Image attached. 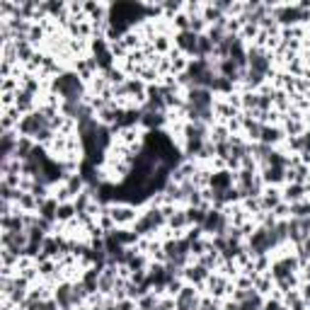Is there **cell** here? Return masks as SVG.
Returning <instances> with one entry per match:
<instances>
[{
	"instance_id": "7",
	"label": "cell",
	"mask_w": 310,
	"mask_h": 310,
	"mask_svg": "<svg viewBox=\"0 0 310 310\" xmlns=\"http://www.w3.org/2000/svg\"><path fill=\"white\" fill-rule=\"evenodd\" d=\"M197 44H199V34H197V32L187 29V32H179V34H177V46H179L182 51H187V54H194V56H197Z\"/></svg>"
},
{
	"instance_id": "19",
	"label": "cell",
	"mask_w": 310,
	"mask_h": 310,
	"mask_svg": "<svg viewBox=\"0 0 310 310\" xmlns=\"http://www.w3.org/2000/svg\"><path fill=\"white\" fill-rule=\"evenodd\" d=\"M80 187H83V179H80L78 174H73V177H70V182H68V189H66V192H68V194H75Z\"/></svg>"
},
{
	"instance_id": "2",
	"label": "cell",
	"mask_w": 310,
	"mask_h": 310,
	"mask_svg": "<svg viewBox=\"0 0 310 310\" xmlns=\"http://www.w3.org/2000/svg\"><path fill=\"white\" fill-rule=\"evenodd\" d=\"M269 68H272L269 54L262 51V49H252V51L247 54V85L257 87V85L269 75Z\"/></svg>"
},
{
	"instance_id": "22",
	"label": "cell",
	"mask_w": 310,
	"mask_h": 310,
	"mask_svg": "<svg viewBox=\"0 0 310 310\" xmlns=\"http://www.w3.org/2000/svg\"><path fill=\"white\" fill-rule=\"evenodd\" d=\"M303 298H306V301H310V283L303 288Z\"/></svg>"
},
{
	"instance_id": "5",
	"label": "cell",
	"mask_w": 310,
	"mask_h": 310,
	"mask_svg": "<svg viewBox=\"0 0 310 310\" xmlns=\"http://www.w3.org/2000/svg\"><path fill=\"white\" fill-rule=\"evenodd\" d=\"M165 221V211L160 208H150L145 216H141L136 221V235H148V233H155V228L163 226Z\"/></svg>"
},
{
	"instance_id": "17",
	"label": "cell",
	"mask_w": 310,
	"mask_h": 310,
	"mask_svg": "<svg viewBox=\"0 0 310 310\" xmlns=\"http://www.w3.org/2000/svg\"><path fill=\"white\" fill-rule=\"evenodd\" d=\"M187 276L192 281H201V279L208 276V272H206V267H197V269H187Z\"/></svg>"
},
{
	"instance_id": "8",
	"label": "cell",
	"mask_w": 310,
	"mask_h": 310,
	"mask_svg": "<svg viewBox=\"0 0 310 310\" xmlns=\"http://www.w3.org/2000/svg\"><path fill=\"white\" fill-rule=\"evenodd\" d=\"M116 286H119L116 269H114V267H104V269L100 272V291H102V293H112Z\"/></svg>"
},
{
	"instance_id": "4",
	"label": "cell",
	"mask_w": 310,
	"mask_h": 310,
	"mask_svg": "<svg viewBox=\"0 0 310 310\" xmlns=\"http://www.w3.org/2000/svg\"><path fill=\"white\" fill-rule=\"evenodd\" d=\"M272 247H276V240L269 228H257L250 235V252L252 254H267Z\"/></svg>"
},
{
	"instance_id": "10",
	"label": "cell",
	"mask_w": 310,
	"mask_h": 310,
	"mask_svg": "<svg viewBox=\"0 0 310 310\" xmlns=\"http://www.w3.org/2000/svg\"><path fill=\"white\" fill-rule=\"evenodd\" d=\"M279 138H281V131H279V129L264 126V129H262V138H259V143H264V145H272V143H276Z\"/></svg>"
},
{
	"instance_id": "6",
	"label": "cell",
	"mask_w": 310,
	"mask_h": 310,
	"mask_svg": "<svg viewBox=\"0 0 310 310\" xmlns=\"http://www.w3.org/2000/svg\"><path fill=\"white\" fill-rule=\"evenodd\" d=\"M174 308L177 310H199V296L192 286H182V291L174 296Z\"/></svg>"
},
{
	"instance_id": "13",
	"label": "cell",
	"mask_w": 310,
	"mask_h": 310,
	"mask_svg": "<svg viewBox=\"0 0 310 310\" xmlns=\"http://www.w3.org/2000/svg\"><path fill=\"white\" fill-rule=\"evenodd\" d=\"M245 129H247V134H250V138H254V141H259L262 138V124L259 121H252V119H245Z\"/></svg>"
},
{
	"instance_id": "12",
	"label": "cell",
	"mask_w": 310,
	"mask_h": 310,
	"mask_svg": "<svg viewBox=\"0 0 310 310\" xmlns=\"http://www.w3.org/2000/svg\"><path fill=\"white\" fill-rule=\"evenodd\" d=\"M208 90H218V92H230V90H233V80H228V78H223V75H216Z\"/></svg>"
},
{
	"instance_id": "11",
	"label": "cell",
	"mask_w": 310,
	"mask_h": 310,
	"mask_svg": "<svg viewBox=\"0 0 310 310\" xmlns=\"http://www.w3.org/2000/svg\"><path fill=\"white\" fill-rule=\"evenodd\" d=\"M213 51V41L208 36H199V44H197V56L199 58H206L208 54Z\"/></svg>"
},
{
	"instance_id": "20",
	"label": "cell",
	"mask_w": 310,
	"mask_h": 310,
	"mask_svg": "<svg viewBox=\"0 0 310 310\" xmlns=\"http://www.w3.org/2000/svg\"><path fill=\"white\" fill-rule=\"evenodd\" d=\"M73 213H75V206H58V218L61 221H68Z\"/></svg>"
},
{
	"instance_id": "18",
	"label": "cell",
	"mask_w": 310,
	"mask_h": 310,
	"mask_svg": "<svg viewBox=\"0 0 310 310\" xmlns=\"http://www.w3.org/2000/svg\"><path fill=\"white\" fill-rule=\"evenodd\" d=\"M189 223V216L187 213H174L172 218H170V226L172 228H182V226H187Z\"/></svg>"
},
{
	"instance_id": "14",
	"label": "cell",
	"mask_w": 310,
	"mask_h": 310,
	"mask_svg": "<svg viewBox=\"0 0 310 310\" xmlns=\"http://www.w3.org/2000/svg\"><path fill=\"white\" fill-rule=\"evenodd\" d=\"M112 218H114V221H131V218H134V208H129V206L114 208V211H112Z\"/></svg>"
},
{
	"instance_id": "1",
	"label": "cell",
	"mask_w": 310,
	"mask_h": 310,
	"mask_svg": "<svg viewBox=\"0 0 310 310\" xmlns=\"http://www.w3.org/2000/svg\"><path fill=\"white\" fill-rule=\"evenodd\" d=\"M187 112L194 124H208L213 116V97L206 87H192L187 97Z\"/></svg>"
},
{
	"instance_id": "21",
	"label": "cell",
	"mask_w": 310,
	"mask_h": 310,
	"mask_svg": "<svg viewBox=\"0 0 310 310\" xmlns=\"http://www.w3.org/2000/svg\"><path fill=\"white\" fill-rule=\"evenodd\" d=\"M153 306H158V301H155V296H150V293H145L141 298V308L143 310H150Z\"/></svg>"
},
{
	"instance_id": "16",
	"label": "cell",
	"mask_w": 310,
	"mask_h": 310,
	"mask_svg": "<svg viewBox=\"0 0 310 310\" xmlns=\"http://www.w3.org/2000/svg\"><path fill=\"white\" fill-rule=\"evenodd\" d=\"M279 206V192H267L264 194V208H276Z\"/></svg>"
},
{
	"instance_id": "3",
	"label": "cell",
	"mask_w": 310,
	"mask_h": 310,
	"mask_svg": "<svg viewBox=\"0 0 310 310\" xmlns=\"http://www.w3.org/2000/svg\"><path fill=\"white\" fill-rule=\"evenodd\" d=\"M54 90L66 100V104H80V100H83V83H80V75H75V73L58 75Z\"/></svg>"
},
{
	"instance_id": "9",
	"label": "cell",
	"mask_w": 310,
	"mask_h": 310,
	"mask_svg": "<svg viewBox=\"0 0 310 310\" xmlns=\"http://www.w3.org/2000/svg\"><path fill=\"white\" fill-rule=\"evenodd\" d=\"M211 187H213V192H226L233 187V177H230V172H216L213 177H211Z\"/></svg>"
},
{
	"instance_id": "15",
	"label": "cell",
	"mask_w": 310,
	"mask_h": 310,
	"mask_svg": "<svg viewBox=\"0 0 310 310\" xmlns=\"http://www.w3.org/2000/svg\"><path fill=\"white\" fill-rule=\"evenodd\" d=\"M303 192H306V189H303L301 184H293V187H288V189H286V199H288V201H293V204H298V201L303 199Z\"/></svg>"
}]
</instances>
